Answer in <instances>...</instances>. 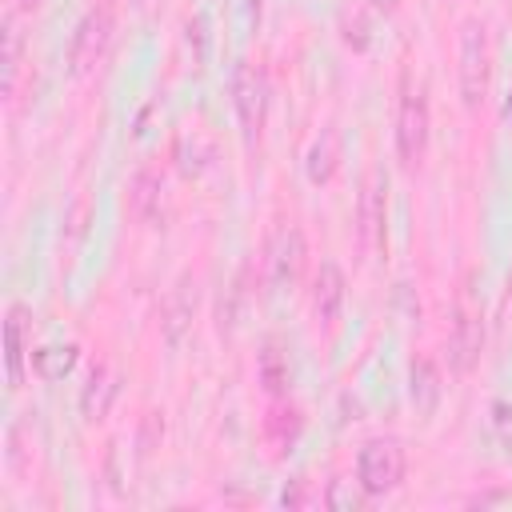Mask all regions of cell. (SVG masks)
Instances as JSON below:
<instances>
[{
  "mask_svg": "<svg viewBox=\"0 0 512 512\" xmlns=\"http://www.w3.org/2000/svg\"><path fill=\"white\" fill-rule=\"evenodd\" d=\"M492 56H488V28L480 20L460 24V96L464 108H480L488 96Z\"/></svg>",
  "mask_w": 512,
  "mask_h": 512,
  "instance_id": "6da1fadb",
  "label": "cell"
},
{
  "mask_svg": "<svg viewBox=\"0 0 512 512\" xmlns=\"http://www.w3.org/2000/svg\"><path fill=\"white\" fill-rule=\"evenodd\" d=\"M112 28L116 24H112V4L108 0H100V4H92L84 12V20L76 24V36H72V48H68L72 76H88L104 60V52L112 44Z\"/></svg>",
  "mask_w": 512,
  "mask_h": 512,
  "instance_id": "7a4b0ae2",
  "label": "cell"
},
{
  "mask_svg": "<svg viewBox=\"0 0 512 512\" xmlns=\"http://www.w3.org/2000/svg\"><path fill=\"white\" fill-rule=\"evenodd\" d=\"M232 104H236V116H240L248 148H256L260 132H264V120H268V76L260 68H252V64H236V72H232Z\"/></svg>",
  "mask_w": 512,
  "mask_h": 512,
  "instance_id": "3957f363",
  "label": "cell"
},
{
  "mask_svg": "<svg viewBox=\"0 0 512 512\" xmlns=\"http://www.w3.org/2000/svg\"><path fill=\"white\" fill-rule=\"evenodd\" d=\"M356 480L364 484L368 496L392 492L404 480V448L396 440H384V436L368 440L356 456Z\"/></svg>",
  "mask_w": 512,
  "mask_h": 512,
  "instance_id": "277c9868",
  "label": "cell"
},
{
  "mask_svg": "<svg viewBox=\"0 0 512 512\" xmlns=\"http://www.w3.org/2000/svg\"><path fill=\"white\" fill-rule=\"evenodd\" d=\"M396 152L404 168H420L428 152V104L420 92H404L396 112Z\"/></svg>",
  "mask_w": 512,
  "mask_h": 512,
  "instance_id": "5b68a950",
  "label": "cell"
},
{
  "mask_svg": "<svg viewBox=\"0 0 512 512\" xmlns=\"http://www.w3.org/2000/svg\"><path fill=\"white\" fill-rule=\"evenodd\" d=\"M384 192H388V176L376 168L360 192V216H356V240L364 256H376L384 248Z\"/></svg>",
  "mask_w": 512,
  "mask_h": 512,
  "instance_id": "8992f818",
  "label": "cell"
},
{
  "mask_svg": "<svg viewBox=\"0 0 512 512\" xmlns=\"http://www.w3.org/2000/svg\"><path fill=\"white\" fill-rule=\"evenodd\" d=\"M304 256H308V248H304L300 228L284 224V228L272 236V248H268V276H272V288L292 292L296 280H300V272H304Z\"/></svg>",
  "mask_w": 512,
  "mask_h": 512,
  "instance_id": "52a82bcc",
  "label": "cell"
},
{
  "mask_svg": "<svg viewBox=\"0 0 512 512\" xmlns=\"http://www.w3.org/2000/svg\"><path fill=\"white\" fill-rule=\"evenodd\" d=\"M192 316H196V280H192V272H184L172 284V292L164 296V308H160V332H164V340L168 344H180L188 336V328H192Z\"/></svg>",
  "mask_w": 512,
  "mask_h": 512,
  "instance_id": "ba28073f",
  "label": "cell"
},
{
  "mask_svg": "<svg viewBox=\"0 0 512 512\" xmlns=\"http://www.w3.org/2000/svg\"><path fill=\"white\" fill-rule=\"evenodd\" d=\"M480 348H484V324H480V316L460 312V320H456V328L448 336V368L456 376H468L480 364Z\"/></svg>",
  "mask_w": 512,
  "mask_h": 512,
  "instance_id": "9c48e42d",
  "label": "cell"
},
{
  "mask_svg": "<svg viewBox=\"0 0 512 512\" xmlns=\"http://www.w3.org/2000/svg\"><path fill=\"white\" fill-rule=\"evenodd\" d=\"M116 396H120V372L112 364H96L88 384H84V392H80V416L88 424H100Z\"/></svg>",
  "mask_w": 512,
  "mask_h": 512,
  "instance_id": "30bf717a",
  "label": "cell"
},
{
  "mask_svg": "<svg viewBox=\"0 0 512 512\" xmlns=\"http://www.w3.org/2000/svg\"><path fill=\"white\" fill-rule=\"evenodd\" d=\"M344 288H348V284H344L340 264L324 260V264L316 268V276H312V312H316V320H320V324H332V320L340 316Z\"/></svg>",
  "mask_w": 512,
  "mask_h": 512,
  "instance_id": "8fae6325",
  "label": "cell"
},
{
  "mask_svg": "<svg viewBox=\"0 0 512 512\" xmlns=\"http://www.w3.org/2000/svg\"><path fill=\"white\" fill-rule=\"evenodd\" d=\"M408 400H412L416 416H424V420L436 412V404H440V372H436L432 360H412V368H408Z\"/></svg>",
  "mask_w": 512,
  "mask_h": 512,
  "instance_id": "7c38bea8",
  "label": "cell"
},
{
  "mask_svg": "<svg viewBox=\"0 0 512 512\" xmlns=\"http://www.w3.org/2000/svg\"><path fill=\"white\" fill-rule=\"evenodd\" d=\"M24 320H28V308L24 304H12L8 308V320H4V360H8V388H20L24 380Z\"/></svg>",
  "mask_w": 512,
  "mask_h": 512,
  "instance_id": "4fadbf2b",
  "label": "cell"
},
{
  "mask_svg": "<svg viewBox=\"0 0 512 512\" xmlns=\"http://www.w3.org/2000/svg\"><path fill=\"white\" fill-rule=\"evenodd\" d=\"M336 164H340V136H336L332 128H324V132L308 144L304 176H308L312 184H328V180H332V172H336Z\"/></svg>",
  "mask_w": 512,
  "mask_h": 512,
  "instance_id": "5bb4252c",
  "label": "cell"
},
{
  "mask_svg": "<svg viewBox=\"0 0 512 512\" xmlns=\"http://www.w3.org/2000/svg\"><path fill=\"white\" fill-rule=\"evenodd\" d=\"M128 216L140 224H152L160 216V176L156 172H136L128 184Z\"/></svg>",
  "mask_w": 512,
  "mask_h": 512,
  "instance_id": "9a60e30c",
  "label": "cell"
},
{
  "mask_svg": "<svg viewBox=\"0 0 512 512\" xmlns=\"http://www.w3.org/2000/svg\"><path fill=\"white\" fill-rule=\"evenodd\" d=\"M256 376H260V384H264V392H272V396H284L288 388H292V368H288V352L276 344V340H268L264 348H260V356H256Z\"/></svg>",
  "mask_w": 512,
  "mask_h": 512,
  "instance_id": "2e32d148",
  "label": "cell"
},
{
  "mask_svg": "<svg viewBox=\"0 0 512 512\" xmlns=\"http://www.w3.org/2000/svg\"><path fill=\"white\" fill-rule=\"evenodd\" d=\"M80 360V348L76 344H44L32 352V372L40 380H64Z\"/></svg>",
  "mask_w": 512,
  "mask_h": 512,
  "instance_id": "e0dca14e",
  "label": "cell"
},
{
  "mask_svg": "<svg viewBox=\"0 0 512 512\" xmlns=\"http://www.w3.org/2000/svg\"><path fill=\"white\" fill-rule=\"evenodd\" d=\"M176 160H180V172L184 176H200L204 168H208V160H212V144L200 136V132H184L180 140H176Z\"/></svg>",
  "mask_w": 512,
  "mask_h": 512,
  "instance_id": "ac0fdd59",
  "label": "cell"
},
{
  "mask_svg": "<svg viewBox=\"0 0 512 512\" xmlns=\"http://www.w3.org/2000/svg\"><path fill=\"white\" fill-rule=\"evenodd\" d=\"M324 504L332 508V512H360L364 504H368V492H364V484L356 480H332L328 484V492H324Z\"/></svg>",
  "mask_w": 512,
  "mask_h": 512,
  "instance_id": "d6986e66",
  "label": "cell"
},
{
  "mask_svg": "<svg viewBox=\"0 0 512 512\" xmlns=\"http://www.w3.org/2000/svg\"><path fill=\"white\" fill-rule=\"evenodd\" d=\"M16 72H20V28L16 16H4V96L16 92Z\"/></svg>",
  "mask_w": 512,
  "mask_h": 512,
  "instance_id": "ffe728a7",
  "label": "cell"
},
{
  "mask_svg": "<svg viewBox=\"0 0 512 512\" xmlns=\"http://www.w3.org/2000/svg\"><path fill=\"white\" fill-rule=\"evenodd\" d=\"M492 432H496L500 448L512 456V400H496L492 404Z\"/></svg>",
  "mask_w": 512,
  "mask_h": 512,
  "instance_id": "44dd1931",
  "label": "cell"
},
{
  "mask_svg": "<svg viewBox=\"0 0 512 512\" xmlns=\"http://www.w3.org/2000/svg\"><path fill=\"white\" fill-rule=\"evenodd\" d=\"M156 436H164V420H160V412H148V416H144V436H140V452H144V456L152 452Z\"/></svg>",
  "mask_w": 512,
  "mask_h": 512,
  "instance_id": "7402d4cb",
  "label": "cell"
},
{
  "mask_svg": "<svg viewBox=\"0 0 512 512\" xmlns=\"http://www.w3.org/2000/svg\"><path fill=\"white\" fill-rule=\"evenodd\" d=\"M184 36H188V44H196V56L204 60V20L200 16H188L184 20Z\"/></svg>",
  "mask_w": 512,
  "mask_h": 512,
  "instance_id": "603a6c76",
  "label": "cell"
},
{
  "mask_svg": "<svg viewBox=\"0 0 512 512\" xmlns=\"http://www.w3.org/2000/svg\"><path fill=\"white\" fill-rule=\"evenodd\" d=\"M344 28H348V32H344V40H348L352 48H360V52H364V48H368V24H364V20H348Z\"/></svg>",
  "mask_w": 512,
  "mask_h": 512,
  "instance_id": "cb8c5ba5",
  "label": "cell"
},
{
  "mask_svg": "<svg viewBox=\"0 0 512 512\" xmlns=\"http://www.w3.org/2000/svg\"><path fill=\"white\" fill-rule=\"evenodd\" d=\"M372 4H376V8H380V12H392V8H396V4H400V0H372Z\"/></svg>",
  "mask_w": 512,
  "mask_h": 512,
  "instance_id": "d4e9b609",
  "label": "cell"
},
{
  "mask_svg": "<svg viewBox=\"0 0 512 512\" xmlns=\"http://www.w3.org/2000/svg\"><path fill=\"white\" fill-rule=\"evenodd\" d=\"M156 4H160V0H136V8H140V12H144V16H148V12H152V8H156Z\"/></svg>",
  "mask_w": 512,
  "mask_h": 512,
  "instance_id": "484cf974",
  "label": "cell"
},
{
  "mask_svg": "<svg viewBox=\"0 0 512 512\" xmlns=\"http://www.w3.org/2000/svg\"><path fill=\"white\" fill-rule=\"evenodd\" d=\"M504 112H508V116H512V100H508V104H504Z\"/></svg>",
  "mask_w": 512,
  "mask_h": 512,
  "instance_id": "4316f807",
  "label": "cell"
}]
</instances>
